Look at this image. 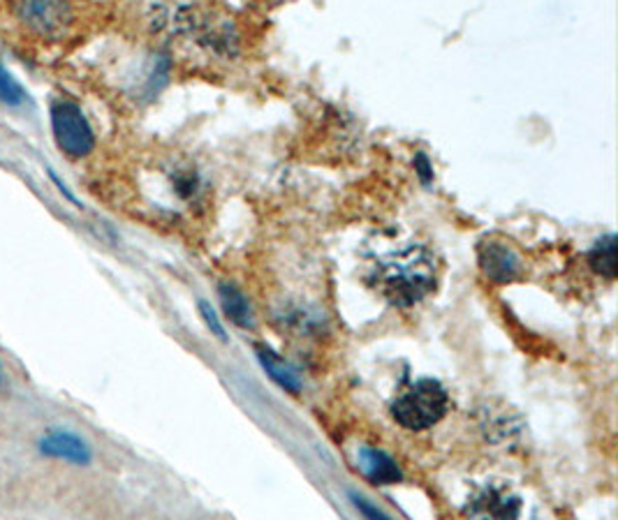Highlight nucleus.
<instances>
[{
  "instance_id": "nucleus-1",
  "label": "nucleus",
  "mask_w": 618,
  "mask_h": 520,
  "mask_svg": "<svg viewBox=\"0 0 618 520\" xmlns=\"http://www.w3.org/2000/svg\"><path fill=\"white\" fill-rule=\"evenodd\" d=\"M368 282L391 305L410 308L436 289L438 264L428 247L412 243L380 257L370 270Z\"/></svg>"
},
{
  "instance_id": "nucleus-8",
  "label": "nucleus",
  "mask_w": 618,
  "mask_h": 520,
  "mask_svg": "<svg viewBox=\"0 0 618 520\" xmlns=\"http://www.w3.org/2000/svg\"><path fill=\"white\" fill-rule=\"evenodd\" d=\"M16 12L39 33H56L70 19V8L64 3H24L16 8Z\"/></svg>"
},
{
  "instance_id": "nucleus-3",
  "label": "nucleus",
  "mask_w": 618,
  "mask_h": 520,
  "mask_svg": "<svg viewBox=\"0 0 618 520\" xmlns=\"http://www.w3.org/2000/svg\"><path fill=\"white\" fill-rule=\"evenodd\" d=\"M54 141L68 158H87L95 149V135L87 114L72 100H56L52 104Z\"/></svg>"
},
{
  "instance_id": "nucleus-10",
  "label": "nucleus",
  "mask_w": 618,
  "mask_h": 520,
  "mask_svg": "<svg viewBox=\"0 0 618 520\" xmlns=\"http://www.w3.org/2000/svg\"><path fill=\"white\" fill-rule=\"evenodd\" d=\"M255 354H258V361L260 366L266 370V374L285 391H290V393H299L301 391V380H299V374L295 372V368L290 363H285L276 351H272L270 347H264V345H258L255 347Z\"/></svg>"
},
{
  "instance_id": "nucleus-12",
  "label": "nucleus",
  "mask_w": 618,
  "mask_h": 520,
  "mask_svg": "<svg viewBox=\"0 0 618 520\" xmlns=\"http://www.w3.org/2000/svg\"><path fill=\"white\" fill-rule=\"evenodd\" d=\"M0 102L8 104V107H12V109L24 107V104L28 102L26 89L3 66H0Z\"/></svg>"
},
{
  "instance_id": "nucleus-14",
  "label": "nucleus",
  "mask_w": 618,
  "mask_h": 520,
  "mask_svg": "<svg viewBox=\"0 0 618 520\" xmlns=\"http://www.w3.org/2000/svg\"><path fill=\"white\" fill-rule=\"evenodd\" d=\"M350 499H353L355 502V507H357V511H362L364 513V518L366 520H391V518H387L378 507H374L368 502V499H364V497H359L357 493H350Z\"/></svg>"
},
{
  "instance_id": "nucleus-5",
  "label": "nucleus",
  "mask_w": 618,
  "mask_h": 520,
  "mask_svg": "<svg viewBox=\"0 0 618 520\" xmlns=\"http://www.w3.org/2000/svg\"><path fill=\"white\" fill-rule=\"evenodd\" d=\"M480 266L482 274L496 285L514 282L522 276V259L514 250L503 241H484L480 245Z\"/></svg>"
},
{
  "instance_id": "nucleus-16",
  "label": "nucleus",
  "mask_w": 618,
  "mask_h": 520,
  "mask_svg": "<svg viewBox=\"0 0 618 520\" xmlns=\"http://www.w3.org/2000/svg\"><path fill=\"white\" fill-rule=\"evenodd\" d=\"M5 386V372H3V366H0V389Z\"/></svg>"
},
{
  "instance_id": "nucleus-6",
  "label": "nucleus",
  "mask_w": 618,
  "mask_h": 520,
  "mask_svg": "<svg viewBox=\"0 0 618 520\" xmlns=\"http://www.w3.org/2000/svg\"><path fill=\"white\" fill-rule=\"evenodd\" d=\"M39 453H45L49 458H58V461H66L72 465H89L93 461V451L87 444V440H81L79 435L70 430H49L43 435V440L37 444Z\"/></svg>"
},
{
  "instance_id": "nucleus-4",
  "label": "nucleus",
  "mask_w": 618,
  "mask_h": 520,
  "mask_svg": "<svg viewBox=\"0 0 618 520\" xmlns=\"http://www.w3.org/2000/svg\"><path fill=\"white\" fill-rule=\"evenodd\" d=\"M524 502L507 486L491 484L468 502V520H522Z\"/></svg>"
},
{
  "instance_id": "nucleus-2",
  "label": "nucleus",
  "mask_w": 618,
  "mask_h": 520,
  "mask_svg": "<svg viewBox=\"0 0 618 520\" xmlns=\"http://www.w3.org/2000/svg\"><path fill=\"white\" fill-rule=\"evenodd\" d=\"M449 407V395L436 380H420L391 405V416L405 430H426L438 424Z\"/></svg>"
},
{
  "instance_id": "nucleus-11",
  "label": "nucleus",
  "mask_w": 618,
  "mask_h": 520,
  "mask_svg": "<svg viewBox=\"0 0 618 520\" xmlns=\"http://www.w3.org/2000/svg\"><path fill=\"white\" fill-rule=\"evenodd\" d=\"M588 262L597 276L614 280L616 278V236L609 234L597 241L588 253Z\"/></svg>"
},
{
  "instance_id": "nucleus-13",
  "label": "nucleus",
  "mask_w": 618,
  "mask_h": 520,
  "mask_svg": "<svg viewBox=\"0 0 618 520\" xmlns=\"http://www.w3.org/2000/svg\"><path fill=\"white\" fill-rule=\"evenodd\" d=\"M197 308H199V315H202V320H204L206 328H209L220 343H228V333H225V326H222L220 317L216 315L214 305H211L209 301H199V303H197Z\"/></svg>"
},
{
  "instance_id": "nucleus-15",
  "label": "nucleus",
  "mask_w": 618,
  "mask_h": 520,
  "mask_svg": "<svg viewBox=\"0 0 618 520\" xmlns=\"http://www.w3.org/2000/svg\"><path fill=\"white\" fill-rule=\"evenodd\" d=\"M415 170H417V174H420V178H422L424 185H428L431 178H434V170H431V162H428V158H426L424 153H417V158H415Z\"/></svg>"
},
{
  "instance_id": "nucleus-9",
  "label": "nucleus",
  "mask_w": 618,
  "mask_h": 520,
  "mask_svg": "<svg viewBox=\"0 0 618 520\" xmlns=\"http://www.w3.org/2000/svg\"><path fill=\"white\" fill-rule=\"evenodd\" d=\"M218 297H220L225 315L230 317L232 324H237L241 328H253L255 326V315H253L251 301L234 282H220L218 285Z\"/></svg>"
},
{
  "instance_id": "nucleus-7",
  "label": "nucleus",
  "mask_w": 618,
  "mask_h": 520,
  "mask_svg": "<svg viewBox=\"0 0 618 520\" xmlns=\"http://www.w3.org/2000/svg\"><path fill=\"white\" fill-rule=\"evenodd\" d=\"M357 461L362 474L368 478V482H374L378 486H391L403 482V472L397 465L394 458L378 447H362L357 453Z\"/></svg>"
}]
</instances>
